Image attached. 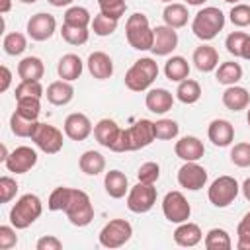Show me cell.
Masks as SVG:
<instances>
[{"instance_id":"cell-1","label":"cell","mask_w":250,"mask_h":250,"mask_svg":"<svg viewBox=\"0 0 250 250\" xmlns=\"http://www.w3.org/2000/svg\"><path fill=\"white\" fill-rule=\"evenodd\" d=\"M154 121L150 119H139L133 127L121 129V135L117 143L113 145V152H131L148 146L154 141Z\"/></svg>"},{"instance_id":"cell-2","label":"cell","mask_w":250,"mask_h":250,"mask_svg":"<svg viewBox=\"0 0 250 250\" xmlns=\"http://www.w3.org/2000/svg\"><path fill=\"white\" fill-rule=\"evenodd\" d=\"M223 27H225V14L215 6H207L199 10L191 21V31L201 41L215 39Z\"/></svg>"},{"instance_id":"cell-3","label":"cell","mask_w":250,"mask_h":250,"mask_svg":"<svg viewBox=\"0 0 250 250\" xmlns=\"http://www.w3.org/2000/svg\"><path fill=\"white\" fill-rule=\"evenodd\" d=\"M125 37L127 43L137 51H148L154 43V29L148 23V18L141 12H135L127 18L125 23Z\"/></svg>"},{"instance_id":"cell-4","label":"cell","mask_w":250,"mask_h":250,"mask_svg":"<svg viewBox=\"0 0 250 250\" xmlns=\"http://www.w3.org/2000/svg\"><path fill=\"white\" fill-rule=\"evenodd\" d=\"M158 78V64L150 57H143L133 62V66L125 72V86L131 92H145Z\"/></svg>"},{"instance_id":"cell-5","label":"cell","mask_w":250,"mask_h":250,"mask_svg":"<svg viewBox=\"0 0 250 250\" xmlns=\"http://www.w3.org/2000/svg\"><path fill=\"white\" fill-rule=\"evenodd\" d=\"M41 213H43L41 199L35 193H25L14 203V207L10 211V223L21 230V229H27L29 225H33L41 217Z\"/></svg>"},{"instance_id":"cell-6","label":"cell","mask_w":250,"mask_h":250,"mask_svg":"<svg viewBox=\"0 0 250 250\" xmlns=\"http://www.w3.org/2000/svg\"><path fill=\"white\" fill-rule=\"evenodd\" d=\"M64 213H66V219L74 225V227H86L92 223L94 219V207H92V201L88 197L86 191L82 189H72L70 191V199L64 207Z\"/></svg>"},{"instance_id":"cell-7","label":"cell","mask_w":250,"mask_h":250,"mask_svg":"<svg viewBox=\"0 0 250 250\" xmlns=\"http://www.w3.org/2000/svg\"><path fill=\"white\" fill-rule=\"evenodd\" d=\"M133 234V227L129 221L125 219H111L98 234L100 244L104 248H119L123 244H127L131 240Z\"/></svg>"},{"instance_id":"cell-8","label":"cell","mask_w":250,"mask_h":250,"mask_svg":"<svg viewBox=\"0 0 250 250\" xmlns=\"http://www.w3.org/2000/svg\"><path fill=\"white\" fill-rule=\"evenodd\" d=\"M238 191H240V186L232 176H219L209 186L207 197L215 207H229L236 199Z\"/></svg>"},{"instance_id":"cell-9","label":"cell","mask_w":250,"mask_h":250,"mask_svg":"<svg viewBox=\"0 0 250 250\" xmlns=\"http://www.w3.org/2000/svg\"><path fill=\"white\" fill-rule=\"evenodd\" d=\"M156 203V188L154 184H143L139 182L133 186L127 193V207L133 213H146Z\"/></svg>"},{"instance_id":"cell-10","label":"cell","mask_w":250,"mask_h":250,"mask_svg":"<svg viewBox=\"0 0 250 250\" xmlns=\"http://www.w3.org/2000/svg\"><path fill=\"white\" fill-rule=\"evenodd\" d=\"M31 141L37 145V148H41L47 154H57L64 143L62 133L55 125H49V123H37V127L31 135Z\"/></svg>"},{"instance_id":"cell-11","label":"cell","mask_w":250,"mask_h":250,"mask_svg":"<svg viewBox=\"0 0 250 250\" xmlns=\"http://www.w3.org/2000/svg\"><path fill=\"white\" fill-rule=\"evenodd\" d=\"M162 213L170 223H184L191 215V205L182 191H168L162 199Z\"/></svg>"},{"instance_id":"cell-12","label":"cell","mask_w":250,"mask_h":250,"mask_svg":"<svg viewBox=\"0 0 250 250\" xmlns=\"http://www.w3.org/2000/svg\"><path fill=\"white\" fill-rule=\"evenodd\" d=\"M35 164H37V152L31 146H18V148H14L8 154V158L4 160L6 170L14 172V174H25Z\"/></svg>"},{"instance_id":"cell-13","label":"cell","mask_w":250,"mask_h":250,"mask_svg":"<svg viewBox=\"0 0 250 250\" xmlns=\"http://www.w3.org/2000/svg\"><path fill=\"white\" fill-rule=\"evenodd\" d=\"M178 184L189 191H197L207 184V170L197 162H184L178 170Z\"/></svg>"},{"instance_id":"cell-14","label":"cell","mask_w":250,"mask_h":250,"mask_svg":"<svg viewBox=\"0 0 250 250\" xmlns=\"http://www.w3.org/2000/svg\"><path fill=\"white\" fill-rule=\"evenodd\" d=\"M55 29H57L55 16L45 14V12H39V14L31 16L29 21H27V35L33 41H47V39H51Z\"/></svg>"},{"instance_id":"cell-15","label":"cell","mask_w":250,"mask_h":250,"mask_svg":"<svg viewBox=\"0 0 250 250\" xmlns=\"http://www.w3.org/2000/svg\"><path fill=\"white\" fill-rule=\"evenodd\" d=\"M178 47V33L170 25H156L154 27V43H152V53L156 57H166Z\"/></svg>"},{"instance_id":"cell-16","label":"cell","mask_w":250,"mask_h":250,"mask_svg":"<svg viewBox=\"0 0 250 250\" xmlns=\"http://www.w3.org/2000/svg\"><path fill=\"white\" fill-rule=\"evenodd\" d=\"M94 127H92V121L88 119V115L84 113H70L66 119H64V135L72 141H84L92 135Z\"/></svg>"},{"instance_id":"cell-17","label":"cell","mask_w":250,"mask_h":250,"mask_svg":"<svg viewBox=\"0 0 250 250\" xmlns=\"http://www.w3.org/2000/svg\"><path fill=\"white\" fill-rule=\"evenodd\" d=\"M174 152L178 158H182L184 162H197L203 154H205V146L203 143L193 137V135H186L182 137L176 145H174Z\"/></svg>"},{"instance_id":"cell-18","label":"cell","mask_w":250,"mask_h":250,"mask_svg":"<svg viewBox=\"0 0 250 250\" xmlns=\"http://www.w3.org/2000/svg\"><path fill=\"white\" fill-rule=\"evenodd\" d=\"M207 137L215 146H229L234 141V127L227 119H213L207 127Z\"/></svg>"},{"instance_id":"cell-19","label":"cell","mask_w":250,"mask_h":250,"mask_svg":"<svg viewBox=\"0 0 250 250\" xmlns=\"http://www.w3.org/2000/svg\"><path fill=\"white\" fill-rule=\"evenodd\" d=\"M88 70L96 80H107L113 74V61L104 51H94L88 57Z\"/></svg>"},{"instance_id":"cell-20","label":"cell","mask_w":250,"mask_h":250,"mask_svg":"<svg viewBox=\"0 0 250 250\" xmlns=\"http://www.w3.org/2000/svg\"><path fill=\"white\" fill-rule=\"evenodd\" d=\"M145 104H146V109L152 111V113H166L172 109L174 105V96L166 90V88H152L148 90L146 98H145Z\"/></svg>"},{"instance_id":"cell-21","label":"cell","mask_w":250,"mask_h":250,"mask_svg":"<svg viewBox=\"0 0 250 250\" xmlns=\"http://www.w3.org/2000/svg\"><path fill=\"white\" fill-rule=\"evenodd\" d=\"M119 135H121V129H119V125H117L113 119H100V121L96 123V127H94V137H96V141H98L102 146L109 148V150H111L113 145L117 143Z\"/></svg>"},{"instance_id":"cell-22","label":"cell","mask_w":250,"mask_h":250,"mask_svg":"<svg viewBox=\"0 0 250 250\" xmlns=\"http://www.w3.org/2000/svg\"><path fill=\"white\" fill-rule=\"evenodd\" d=\"M203 238V232L199 229V225L195 223H189V221H184L178 225V229L174 230V242L178 246H184V248H191V246H197Z\"/></svg>"},{"instance_id":"cell-23","label":"cell","mask_w":250,"mask_h":250,"mask_svg":"<svg viewBox=\"0 0 250 250\" xmlns=\"http://www.w3.org/2000/svg\"><path fill=\"white\" fill-rule=\"evenodd\" d=\"M191 61H193V64L199 72H211L219 66V53L211 45H201L193 51Z\"/></svg>"},{"instance_id":"cell-24","label":"cell","mask_w":250,"mask_h":250,"mask_svg":"<svg viewBox=\"0 0 250 250\" xmlns=\"http://www.w3.org/2000/svg\"><path fill=\"white\" fill-rule=\"evenodd\" d=\"M82 68H84V62H82V59H80L78 55H74V53L62 55V57L59 59V64H57V72H59L61 80H68V82L80 78Z\"/></svg>"},{"instance_id":"cell-25","label":"cell","mask_w":250,"mask_h":250,"mask_svg":"<svg viewBox=\"0 0 250 250\" xmlns=\"http://www.w3.org/2000/svg\"><path fill=\"white\" fill-rule=\"evenodd\" d=\"M45 96H47L49 104H53V105H66L74 98V88L68 80H57L47 86Z\"/></svg>"},{"instance_id":"cell-26","label":"cell","mask_w":250,"mask_h":250,"mask_svg":"<svg viewBox=\"0 0 250 250\" xmlns=\"http://www.w3.org/2000/svg\"><path fill=\"white\" fill-rule=\"evenodd\" d=\"M250 104V94L246 88L242 86H229L225 92H223V105L230 111H242L246 109Z\"/></svg>"},{"instance_id":"cell-27","label":"cell","mask_w":250,"mask_h":250,"mask_svg":"<svg viewBox=\"0 0 250 250\" xmlns=\"http://www.w3.org/2000/svg\"><path fill=\"white\" fill-rule=\"evenodd\" d=\"M104 186H105L107 195L113 197V199H121V197H125V193L129 191L127 176H125L123 172H119V170H109V172H105Z\"/></svg>"},{"instance_id":"cell-28","label":"cell","mask_w":250,"mask_h":250,"mask_svg":"<svg viewBox=\"0 0 250 250\" xmlns=\"http://www.w3.org/2000/svg\"><path fill=\"white\" fill-rule=\"evenodd\" d=\"M43 74L45 66L39 57H25L18 62V76L21 80H41Z\"/></svg>"},{"instance_id":"cell-29","label":"cell","mask_w":250,"mask_h":250,"mask_svg":"<svg viewBox=\"0 0 250 250\" xmlns=\"http://www.w3.org/2000/svg\"><path fill=\"white\" fill-rule=\"evenodd\" d=\"M188 8L184 4H178V2H170L164 12H162V18H164V23L178 29V27H184L188 23Z\"/></svg>"},{"instance_id":"cell-30","label":"cell","mask_w":250,"mask_h":250,"mask_svg":"<svg viewBox=\"0 0 250 250\" xmlns=\"http://www.w3.org/2000/svg\"><path fill=\"white\" fill-rule=\"evenodd\" d=\"M164 74H166V78L172 80V82H182V80H186V78L189 76V64H188V61H186L184 57L176 55V57H172V59L166 61V64H164Z\"/></svg>"},{"instance_id":"cell-31","label":"cell","mask_w":250,"mask_h":250,"mask_svg":"<svg viewBox=\"0 0 250 250\" xmlns=\"http://www.w3.org/2000/svg\"><path fill=\"white\" fill-rule=\"evenodd\" d=\"M78 166H80V170H82L84 174H88V176H98V174L104 172V168H105V158H104L102 152H98V150H86V152L80 156Z\"/></svg>"},{"instance_id":"cell-32","label":"cell","mask_w":250,"mask_h":250,"mask_svg":"<svg viewBox=\"0 0 250 250\" xmlns=\"http://www.w3.org/2000/svg\"><path fill=\"white\" fill-rule=\"evenodd\" d=\"M217 82L219 84H225V86H234L240 78H242V66L234 61H227V62H221L217 72Z\"/></svg>"},{"instance_id":"cell-33","label":"cell","mask_w":250,"mask_h":250,"mask_svg":"<svg viewBox=\"0 0 250 250\" xmlns=\"http://www.w3.org/2000/svg\"><path fill=\"white\" fill-rule=\"evenodd\" d=\"M176 98L182 102V104H195L199 98H201V86L197 80H191V78H186L182 82H178V88H176Z\"/></svg>"},{"instance_id":"cell-34","label":"cell","mask_w":250,"mask_h":250,"mask_svg":"<svg viewBox=\"0 0 250 250\" xmlns=\"http://www.w3.org/2000/svg\"><path fill=\"white\" fill-rule=\"evenodd\" d=\"M37 123H39L37 119H29V117H25V115H21L18 111H14L12 117H10V129H12V133L16 137H29L31 139Z\"/></svg>"},{"instance_id":"cell-35","label":"cell","mask_w":250,"mask_h":250,"mask_svg":"<svg viewBox=\"0 0 250 250\" xmlns=\"http://www.w3.org/2000/svg\"><path fill=\"white\" fill-rule=\"evenodd\" d=\"M205 248L207 250H230L232 240L225 229H211L205 234Z\"/></svg>"},{"instance_id":"cell-36","label":"cell","mask_w":250,"mask_h":250,"mask_svg":"<svg viewBox=\"0 0 250 250\" xmlns=\"http://www.w3.org/2000/svg\"><path fill=\"white\" fill-rule=\"evenodd\" d=\"M2 47H4V53L10 55V57H16V55H21L25 49H27V39L23 33L20 31H12L4 37L2 41Z\"/></svg>"},{"instance_id":"cell-37","label":"cell","mask_w":250,"mask_h":250,"mask_svg":"<svg viewBox=\"0 0 250 250\" xmlns=\"http://www.w3.org/2000/svg\"><path fill=\"white\" fill-rule=\"evenodd\" d=\"M61 35L68 45H84L90 37V31H88V27H76V25L62 23Z\"/></svg>"},{"instance_id":"cell-38","label":"cell","mask_w":250,"mask_h":250,"mask_svg":"<svg viewBox=\"0 0 250 250\" xmlns=\"http://www.w3.org/2000/svg\"><path fill=\"white\" fill-rule=\"evenodd\" d=\"M90 21H92V18H90V12L86 8H82V6H70L64 12V21L62 23L76 25V27H88Z\"/></svg>"},{"instance_id":"cell-39","label":"cell","mask_w":250,"mask_h":250,"mask_svg":"<svg viewBox=\"0 0 250 250\" xmlns=\"http://www.w3.org/2000/svg\"><path fill=\"white\" fill-rule=\"evenodd\" d=\"M180 133V125L174 119H158L154 121V137L160 141H172Z\"/></svg>"},{"instance_id":"cell-40","label":"cell","mask_w":250,"mask_h":250,"mask_svg":"<svg viewBox=\"0 0 250 250\" xmlns=\"http://www.w3.org/2000/svg\"><path fill=\"white\" fill-rule=\"evenodd\" d=\"M70 191H72V188H66V186L55 188L47 199V209L49 211H64V207L70 199Z\"/></svg>"},{"instance_id":"cell-41","label":"cell","mask_w":250,"mask_h":250,"mask_svg":"<svg viewBox=\"0 0 250 250\" xmlns=\"http://www.w3.org/2000/svg\"><path fill=\"white\" fill-rule=\"evenodd\" d=\"M117 21L119 20H113L105 14H98L94 20H92V31L98 35V37H105V35H111L115 29H117Z\"/></svg>"},{"instance_id":"cell-42","label":"cell","mask_w":250,"mask_h":250,"mask_svg":"<svg viewBox=\"0 0 250 250\" xmlns=\"http://www.w3.org/2000/svg\"><path fill=\"white\" fill-rule=\"evenodd\" d=\"M41 98H18L16 100V111L29 117V119H37L41 113Z\"/></svg>"},{"instance_id":"cell-43","label":"cell","mask_w":250,"mask_h":250,"mask_svg":"<svg viewBox=\"0 0 250 250\" xmlns=\"http://www.w3.org/2000/svg\"><path fill=\"white\" fill-rule=\"evenodd\" d=\"M43 86L39 80H21L16 86V100L18 98H41Z\"/></svg>"},{"instance_id":"cell-44","label":"cell","mask_w":250,"mask_h":250,"mask_svg":"<svg viewBox=\"0 0 250 250\" xmlns=\"http://www.w3.org/2000/svg\"><path fill=\"white\" fill-rule=\"evenodd\" d=\"M230 162L238 168L250 166V143H238L230 148Z\"/></svg>"},{"instance_id":"cell-45","label":"cell","mask_w":250,"mask_h":250,"mask_svg":"<svg viewBox=\"0 0 250 250\" xmlns=\"http://www.w3.org/2000/svg\"><path fill=\"white\" fill-rule=\"evenodd\" d=\"M98 6H100V12L113 18V20H119L125 10H127V2L125 0H98Z\"/></svg>"},{"instance_id":"cell-46","label":"cell","mask_w":250,"mask_h":250,"mask_svg":"<svg viewBox=\"0 0 250 250\" xmlns=\"http://www.w3.org/2000/svg\"><path fill=\"white\" fill-rule=\"evenodd\" d=\"M236 248L250 250V211L242 217V221L236 227Z\"/></svg>"},{"instance_id":"cell-47","label":"cell","mask_w":250,"mask_h":250,"mask_svg":"<svg viewBox=\"0 0 250 250\" xmlns=\"http://www.w3.org/2000/svg\"><path fill=\"white\" fill-rule=\"evenodd\" d=\"M229 18H230L232 25H236V27L250 25V6L248 4H234L232 10L229 12Z\"/></svg>"},{"instance_id":"cell-48","label":"cell","mask_w":250,"mask_h":250,"mask_svg":"<svg viewBox=\"0 0 250 250\" xmlns=\"http://www.w3.org/2000/svg\"><path fill=\"white\" fill-rule=\"evenodd\" d=\"M137 178L143 184H156V180L160 178V166L156 162H145V164H141Z\"/></svg>"},{"instance_id":"cell-49","label":"cell","mask_w":250,"mask_h":250,"mask_svg":"<svg viewBox=\"0 0 250 250\" xmlns=\"http://www.w3.org/2000/svg\"><path fill=\"white\" fill-rule=\"evenodd\" d=\"M246 37H248V33H244V31H232V33H229L227 39H225L227 51L232 57H240V49H242V43H244Z\"/></svg>"},{"instance_id":"cell-50","label":"cell","mask_w":250,"mask_h":250,"mask_svg":"<svg viewBox=\"0 0 250 250\" xmlns=\"http://www.w3.org/2000/svg\"><path fill=\"white\" fill-rule=\"evenodd\" d=\"M16 193H18V182L10 176H2L0 178V201L8 203L16 197Z\"/></svg>"},{"instance_id":"cell-51","label":"cell","mask_w":250,"mask_h":250,"mask_svg":"<svg viewBox=\"0 0 250 250\" xmlns=\"http://www.w3.org/2000/svg\"><path fill=\"white\" fill-rule=\"evenodd\" d=\"M16 227H8V225H2L0 227V250H10L18 244V234L14 230Z\"/></svg>"},{"instance_id":"cell-52","label":"cell","mask_w":250,"mask_h":250,"mask_svg":"<svg viewBox=\"0 0 250 250\" xmlns=\"http://www.w3.org/2000/svg\"><path fill=\"white\" fill-rule=\"evenodd\" d=\"M35 248H37V250H61V248H62V242H61L57 236L47 234V236H41V238L37 240Z\"/></svg>"},{"instance_id":"cell-53","label":"cell","mask_w":250,"mask_h":250,"mask_svg":"<svg viewBox=\"0 0 250 250\" xmlns=\"http://www.w3.org/2000/svg\"><path fill=\"white\" fill-rule=\"evenodd\" d=\"M0 72H2V84H0V92H6V90L10 88V84H12V72H10V68H8L6 64H2V66H0Z\"/></svg>"},{"instance_id":"cell-54","label":"cell","mask_w":250,"mask_h":250,"mask_svg":"<svg viewBox=\"0 0 250 250\" xmlns=\"http://www.w3.org/2000/svg\"><path fill=\"white\" fill-rule=\"evenodd\" d=\"M240 59H246V61H250V35L244 39V43H242V49H240Z\"/></svg>"},{"instance_id":"cell-55","label":"cell","mask_w":250,"mask_h":250,"mask_svg":"<svg viewBox=\"0 0 250 250\" xmlns=\"http://www.w3.org/2000/svg\"><path fill=\"white\" fill-rule=\"evenodd\" d=\"M240 189H242V195L246 197V201H250V178L244 180V184L240 186Z\"/></svg>"},{"instance_id":"cell-56","label":"cell","mask_w":250,"mask_h":250,"mask_svg":"<svg viewBox=\"0 0 250 250\" xmlns=\"http://www.w3.org/2000/svg\"><path fill=\"white\" fill-rule=\"evenodd\" d=\"M51 6H55V8H62V6H68V4H72L74 0H47Z\"/></svg>"},{"instance_id":"cell-57","label":"cell","mask_w":250,"mask_h":250,"mask_svg":"<svg viewBox=\"0 0 250 250\" xmlns=\"http://www.w3.org/2000/svg\"><path fill=\"white\" fill-rule=\"evenodd\" d=\"M10 12V0H2V8H0V14H6Z\"/></svg>"},{"instance_id":"cell-58","label":"cell","mask_w":250,"mask_h":250,"mask_svg":"<svg viewBox=\"0 0 250 250\" xmlns=\"http://www.w3.org/2000/svg\"><path fill=\"white\" fill-rule=\"evenodd\" d=\"M186 2H188L189 6H201V4L205 2V0H186Z\"/></svg>"},{"instance_id":"cell-59","label":"cell","mask_w":250,"mask_h":250,"mask_svg":"<svg viewBox=\"0 0 250 250\" xmlns=\"http://www.w3.org/2000/svg\"><path fill=\"white\" fill-rule=\"evenodd\" d=\"M20 2H23V4H35L37 0H20Z\"/></svg>"},{"instance_id":"cell-60","label":"cell","mask_w":250,"mask_h":250,"mask_svg":"<svg viewBox=\"0 0 250 250\" xmlns=\"http://www.w3.org/2000/svg\"><path fill=\"white\" fill-rule=\"evenodd\" d=\"M223 2H229V4H238L240 0H223Z\"/></svg>"},{"instance_id":"cell-61","label":"cell","mask_w":250,"mask_h":250,"mask_svg":"<svg viewBox=\"0 0 250 250\" xmlns=\"http://www.w3.org/2000/svg\"><path fill=\"white\" fill-rule=\"evenodd\" d=\"M246 121H248V125H250V109H248V115H246Z\"/></svg>"},{"instance_id":"cell-62","label":"cell","mask_w":250,"mask_h":250,"mask_svg":"<svg viewBox=\"0 0 250 250\" xmlns=\"http://www.w3.org/2000/svg\"><path fill=\"white\" fill-rule=\"evenodd\" d=\"M162 2H166V4H170V2H172V0H162Z\"/></svg>"}]
</instances>
